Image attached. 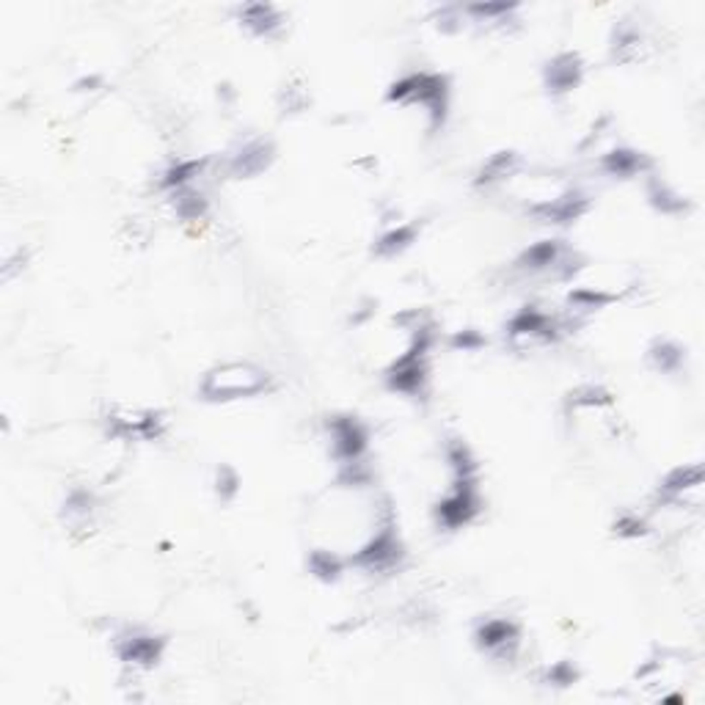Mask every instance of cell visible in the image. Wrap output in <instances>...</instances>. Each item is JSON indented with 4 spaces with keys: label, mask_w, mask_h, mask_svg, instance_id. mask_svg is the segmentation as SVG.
<instances>
[{
    "label": "cell",
    "mask_w": 705,
    "mask_h": 705,
    "mask_svg": "<svg viewBox=\"0 0 705 705\" xmlns=\"http://www.w3.org/2000/svg\"><path fill=\"white\" fill-rule=\"evenodd\" d=\"M499 193H508L510 202L524 207L526 216L549 223V227H571L585 218L592 207L590 193L571 182L568 177L551 171H529L526 166Z\"/></svg>",
    "instance_id": "1"
},
{
    "label": "cell",
    "mask_w": 705,
    "mask_h": 705,
    "mask_svg": "<svg viewBox=\"0 0 705 705\" xmlns=\"http://www.w3.org/2000/svg\"><path fill=\"white\" fill-rule=\"evenodd\" d=\"M386 102L402 111H416L422 114L427 136H436L444 130L449 119V105H452V86L444 73L433 69H413L400 75L395 84L386 89Z\"/></svg>",
    "instance_id": "2"
},
{
    "label": "cell",
    "mask_w": 705,
    "mask_h": 705,
    "mask_svg": "<svg viewBox=\"0 0 705 705\" xmlns=\"http://www.w3.org/2000/svg\"><path fill=\"white\" fill-rule=\"evenodd\" d=\"M273 389L275 381L265 367L254 361H221L202 375L198 397L213 406H229V402L265 397Z\"/></svg>",
    "instance_id": "3"
},
{
    "label": "cell",
    "mask_w": 705,
    "mask_h": 705,
    "mask_svg": "<svg viewBox=\"0 0 705 705\" xmlns=\"http://www.w3.org/2000/svg\"><path fill=\"white\" fill-rule=\"evenodd\" d=\"M565 331H568V325H565L562 315H551L543 306L529 304L510 315L508 325H504V339L513 350L533 352L554 347L565 336Z\"/></svg>",
    "instance_id": "4"
},
{
    "label": "cell",
    "mask_w": 705,
    "mask_h": 705,
    "mask_svg": "<svg viewBox=\"0 0 705 705\" xmlns=\"http://www.w3.org/2000/svg\"><path fill=\"white\" fill-rule=\"evenodd\" d=\"M479 477H449L447 488L433 504V521L441 533H461L483 513Z\"/></svg>",
    "instance_id": "5"
},
{
    "label": "cell",
    "mask_w": 705,
    "mask_h": 705,
    "mask_svg": "<svg viewBox=\"0 0 705 705\" xmlns=\"http://www.w3.org/2000/svg\"><path fill=\"white\" fill-rule=\"evenodd\" d=\"M102 422L111 441L119 444H155L168 433L166 413L146 406H127V402L111 406Z\"/></svg>",
    "instance_id": "6"
},
{
    "label": "cell",
    "mask_w": 705,
    "mask_h": 705,
    "mask_svg": "<svg viewBox=\"0 0 705 705\" xmlns=\"http://www.w3.org/2000/svg\"><path fill=\"white\" fill-rule=\"evenodd\" d=\"M703 463H683V466L669 469L656 485L653 502L667 510H683V513H700L703 510Z\"/></svg>",
    "instance_id": "7"
},
{
    "label": "cell",
    "mask_w": 705,
    "mask_h": 705,
    "mask_svg": "<svg viewBox=\"0 0 705 705\" xmlns=\"http://www.w3.org/2000/svg\"><path fill=\"white\" fill-rule=\"evenodd\" d=\"M325 441H329L331 461L336 466H345L370 458L372 433L370 425L356 413H334L325 419Z\"/></svg>",
    "instance_id": "8"
},
{
    "label": "cell",
    "mask_w": 705,
    "mask_h": 705,
    "mask_svg": "<svg viewBox=\"0 0 705 705\" xmlns=\"http://www.w3.org/2000/svg\"><path fill=\"white\" fill-rule=\"evenodd\" d=\"M168 640L163 633L146 631V628H127V631L116 633L114 653L132 676L136 672H150L152 667H157V662L166 653Z\"/></svg>",
    "instance_id": "9"
},
{
    "label": "cell",
    "mask_w": 705,
    "mask_h": 705,
    "mask_svg": "<svg viewBox=\"0 0 705 705\" xmlns=\"http://www.w3.org/2000/svg\"><path fill=\"white\" fill-rule=\"evenodd\" d=\"M275 161V144L273 138L268 136H245L243 141L232 146L227 152V161H223V171L232 180H254V177H262Z\"/></svg>",
    "instance_id": "10"
},
{
    "label": "cell",
    "mask_w": 705,
    "mask_h": 705,
    "mask_svg": "<svg viewBox=\"0 0 705 705\" xmlns=\"http://www.w3.org/2000/svg\"><path fill=\"white\" fill-rule=\"evenodd\" d=\"M474 642L485 656L497 662H515L524 645V628L513 617H485L474 628Z\"/></svg>",
    "instance_id": "11"
},
{
    "label": "cell",
    "mask_w": 705,
    "mask_h": 705,
    "mask_svg": "<svg viewBox=\"0 0 705 705\" xmlns=\"http://www.w3.org/2000/svg\"><path fill=\"white\" fill-rule=\"evenodd\" d=\"M656 53V42L648 34L640 20L623 17L617 20L610 34V59L620 66H640L648 64Z\"/></svg>",
    "instance_id": "12"
},
{
    "label": "cell",
    "mask_w": 705,
    "mask_h": 705,
    "mask_svg": "<svg viewBox=\"0 0 705 705\" xmlns=\"http://www.w3.org/2000/svg\"><path fill=\"white\" fill-rule=\"evenodd\" d=\"M232 20L238 23L240 30H245L252 39H262V42H275L287 34L290 14L275 3H240L232 9Z\"/></svg>",
    "instance_id": "13"
},
{
    "label": "cell",
    "mask_w": 705,
    "mask_h": 705,
    "mask_svg": "<svg viewBox=\"0 0 705 705\" xmlns=\"http://www.w3.org/2000/svg\"><path fill=\"white\" fill-rule=\"evenodd\" d=\"M587 78V61L576 50H560L543 66V89L551 100H565L581 89Z\"/></svg>",
    "instance_id": "14"
},
{
    "label": "cell",
    "mask_w": 705,
    "mask_h": 705,
    "mask_svg": "<svg viewBox=\"0 0 705 705\" xmlns=\"http://www.w3.org/2000/svg\"><path fill=\"white\" fill-rule=\"evenodd\" d=\"M598 168L612 177V180H645L648 174L656 171V163L640 150L631 146H612V150L598 155Z\"/></svg>",
    "instance_id": "15"
},
{
    "label": "cell",
    "mask_w": 705,
    "mask_h": 705,
    "mask_svg": "<svg viewBox=\"0 0 705 705\" xmlns=\"http://www.w3.org/2000/svg\"><path fill=\"white\" fill-rule=\"evenodd\" d=\"M463 12H466L469 28L508 34V30L521 25V12H524V7H521V3H466Z\"/></svg>",
    "instance_id": "16"
},
{
    "label": "cell",
    "mask_w": 705,
    "mask_h": 705,
    "mask_svg": "<svg viewBox=\"0 0 705 705\" xmlns=\"http://www.w3.org/2000/svg\"><path fill=\"white\" fill-rule=\"evenodd\" d=\"M419 238V223L408 218H386L381 223V232L372 240V254L377 259H395L406 254Z\"/></svg>",
    "instance_id": "17"
},
{
    "label": "cell",
    "mask_w": 705,
    "mask_h": 705,
    "mask_svg": "<svg viewBox=\"0 0 705 705\" xmlns=\"http://www.w3.org/2000/svg\"><path fill=\"white\" fill-rule=\"evenodd\" d=\"M524 166L526 163L518 152H513V150L493 152V155H490L488 161L479 166V171L474 174V188L483 193L502 191V188L508 185V182L513 180L515 174H518Z\"/></svg>",
    "instance_id": "18"
},
{
    "label": "cell",
    "mask_w": 705,
    "mask_h": 705,
    "mask_svg": "<svg viewBox=\"0 0 705 705\" xmlns=\"http://www.w3.org/2000/svg\"><path fill=\"white\" fill-rule=\"evenodd\" d=\"M97 510H100V499L91 488L78 485L66 493L64 504H61V521L69 533L89 535L97 526Z\"/></svg>",
    "instance_id": "19"
},
{
    "label": "cell",
    "mask_w": 705,
    "mask_h": 705,
    "mask_svg": "<svg viewBox=\"0 0 705 705\" xmlns=\"http://www.w3.org/2000/svg\"><path fill=\"white\" fill-rule=\"evenodd\" d=\"M645 196H648V204L656 209L658 216L678 218V216H687L689 209H692V198H689L687 193L678 191L669 180H664L658 171H651L645 177Z\"/></svg>",
    "instance_id": "20"
},
{
    "label": "cell",
    "mask_w": 705,
    "mask_h": 705,
    "mask_svg": "<svg viewBox=\"0 0 705 705\" xmlns=\"http://www.w3.org/2000/svg\"><path fill=\"white\" fill-rule=\"evenodd\" d=\"M645 361L653 372H658V375L676 377V375H681V372H687L689 352L678 339H669V336H656V339L648 345Z\"/></svg>",
    "instance_id": "21"
},
{
    "label": "cell",
    "mask_w": 705,
    "mask_h": 705,
    "mask_svg": "<svg viewBox=\"0 0 705 705\" xmlns=\"http://www.w3.org/2000/svg\"><path fill=\"white\" fill-rule=\"evenodd\" d=\"M209 168V157H177V161L168 163L166 168L157 177V188L163 193H174L180 188L198 185V177Z\"/></svg>",
    "instance_id": "22"
},
{
    "label": "cell",
    "mask_w": 705,
    "mask_h": 705,
    "mask_svg": "<svg viewBox=\"0 0 705 705\" xmlns=\"http://www.w3.org/2000/svg\"><path fill=\"white\" fill-rule=\"evenodd\" d=\"M306 568H309V574L315 576L317 581L336 585V581L350 571V565H347V560L339 551L329 549V546H315V549L309 551V556H306Z\"/></svg>",
    "instance_id": "23"
},
{
    "label": "cell",
    "mask_w": 705,
    "mask_h": 705,
    "mask_svg": "<svg viewBox=\"0 0 705 705\" xmlns=\"http://www.w3.org/2000/svg\"><path fill=\"white\" fill-rule=\"evenodd\" d=\"M168 204H171L174 216L185 223L204 221L209 213V202L198 185H188V188H180V191L168 193Z\"/></svg>",
    "instance_id": "24"
},
{
    "label": "cell",
    "mask_w": 705,
    "mask_h": 705,
    "mask_svg": "<svg viewBox=\"0 0 705 705\" xmlns=\"http://www.w3.org/2000/svg\"><path fill=\"white\" fill-rule=\"evenodd\" d=\"M431 23L436 25V30L447 34V37H458L469 28L466 12H463L461 3H444V7H436L431 12Z\"/></svg>",
    "instance_id": "25"
},
{
    "label": "cell",
    "mask_w": 705,
    "mask_h": 705,
    "mask_svg": "<svg viewBox=\"0 0 705 705\" xmlns=\"http://www.w3.org/2000/svg\"><path fill=\"white\" fill-rule=\"evenodd\" d=\"M279 105H281V111H284V114H287V116L304 114V111L311 105L309 84H306L304 78L287 80V84H284V89L279 91Z\"/></svg>",
    "instance_id": "26"
},
{
    "label": "cell",
    "mask_w": 705,
    "mask_h": 705,
    "mask_svg": "<svg viewBox=\"0 0 705 705\" xmlns=\"http://www.w3.org/2000/svg\"><path fill=\"white\" fill-rule=\"evenodd\" d=\"M612 535L620 540H642L651 535V521L637 513V510H626L612 524Z\"/></svg>",
    "instance_id": "27"
},
{
    "label": "cell",
    "mask_w": 705,
    "mask_h": 705,
    "mask_svg": "<svg viewBox=\"0 0 705 705\" xmlns=\"http://www.w3.org/2000/svg\"><path fill=\"white\" fill-rule=\"evenodd\" d=\"M240 485H243V479H240L238 469L229 466V463H221V466L216 469L213 490H216V497L221 499V502H234V499L240 497Z\"/></svg>",
    "instance_id": "28"
},
{
    "label": "cell",
    "mask_w": 705,
    "mask_h": 705,
    "mask_svg": "<svg viewBox=\"0 0 705 705\" xmlns=\"http://www.w3.org/2000/svg\"><path fill=\"white\" fill-rule=\"evenodd\" d=\"M485 342L488 339H485L483 331H477V329H461L449 336V345H452L454 350H463V352L479 350V347H485Z\"/></svg>",
    "instance_id": "29"
},
{
    "label": "cell",
    "mask_w": 705,
    "mask_h": 705,
    "mask_svg": "<svg viewBox=\"0 0 705 705\" xmlns=\"http://www.w3.org/2000/svg\"><path fill=\"white\" fill-rule=\"evenodd\" d=\"M546 683H556V687H571V683H576V678H579V672H576V667L571 662H554L549 669H546Z\"/></svg>",
    "instance_id": "30"
},
{
    "label": "cell",
    "mask_w": 705,
    "mask_h": 705,
    "mask_svg": "<svg viewBox=\"0 0 705 705\" xmlns=\"http://www.w3.org/2000/svg\"><path fill=\"white\" fill-rule=\"evenodd\" d=\"M102 86H105V78L97 73H91V75H80V78L75 80L73 91L75 94H94V91H100Z\"/></svg>",
    "instance_id": "31"
}]
</instances>
